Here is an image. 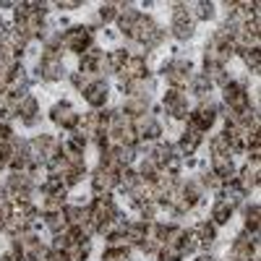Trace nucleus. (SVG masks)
Wrapping results in <instances>:
<instances>
[{
    "label": "nucleus",
    "instance_id": "f257e3e1",
    "mask_svg": "<svg viewBox=\"0 0 261 261\" xmlns=\"http://www.w3.org/2000/svg\"><path fill=\"white\" fill-rule=\"evenodd\" d=\"M89 42H92V29H84V27H73L60 37V45L73 53H84L89 47Z\"/></svg>",
    "mask_w": 261,
    "mask_h": 261
},
{
    "label": "nucleus",
    "instance_id": "f03ea898",
    "mask_svg": "<svg viewBox=\"0 0 261 261\" xmlns=\"http://www.w3.org/2000/svg\"><path fill=\"white\" fill-rule=\"evenodd\" d=\"M53 120L58 125H63V128H71V125L79 123V115L73 113V107L68 102H63V105H55L53 107Z\"/></svg>",
    "mask_w": 261,
    "mask_h": 261
},
{
    "label": "nucleus",
    "instance_id": "7ed1b4c3",
    "mask_svg": "<svg viewBox=\"0 0 261 261\" xmlns=\"http://www.w3.org/2000/svg\"><path fill=\"white\" fill-rule=\"evenodd\" d=\"M84 97H86V102H89V105L99 107V105L107 102V86H105L102 81H94V84H89V86L84 89Z\"/></svg>",
    "mask_w": 261,
    "mask_h": 261
},
{
    "label": "nucleus",
    "instance_id": "20e7f679",
    "mask_svg": "<svg viewBox=\"0 0 261 261\" xmlns=\"http://www.w3.org/2000/svg\"><path fill=\"white\" fill-rule=\"evenodd\" d=\"M115 183H118V175L115 172H110V170H97V175H94V191L97 193H107V191H113L115 188Z\"/></svg>",
    "mask_w": 261,
    "mask_h": 261
},
{
    "label": "nucleus",
    "instance_id": "39448f33",
    "mask_svg": "<svg viewBox=\"0 0 261 261\" xmlns=\"http://www.w3.org/2000/svg\"><path fill=\"white\" fill-rule=\"evenodd\" d=\"M120 11H118V27L123 29V32H130L134 29V24H136V18L141 16L139 11H134L130 6H118Z\"/></svg>",
    "mask_w": 261,
    "mask_h": 261
},
{
    "label": "nucleus",
    "instance_id": "423d86ee",
    "mask_svg": "<svg viewBox=\"0 0 261 261\" xmlns=\"http://www.w3.org/2000/svg\"><path fill=\"white\" fill-rule=\"evenodd\" d=\"M258 183V160H253V165H248L243 170V180H241V191H251Z\"/></svg>",
    "mask_w": 261,
    "mask_h": 261
},
{
    "label": "nucleus",
    "instance_id": "0eeeda50",
    "mask_svg": "<svg viewBox=\"0 0 261 261\" xmlns=\"http://www.w3.org/2000/svg\"><path fill=\"white\" fill-rule=\"evenodd\" d=\"M199 141H201V134H199V130H186V134H183V139H180V149L178 151H186V154H191V151L196 149V146H199Z\"/></svg>",
    "mask_w": 261,
    "mask_h": 261
},
{
    "label": "nucleus",
    "instance_id": "6e6552de",
    "mask_svg": "<svg viewBox=\"0 0 261 261\" xmlns=\"http://www.w3.org/2000/svg\"><path fill=\"white\" fill-rule=\"evenodd\" d=\"M230 214H232V206H230L227 201H217V204H214V212H212V220H214L217 225H225V222L230 220Z\"/></svg>",
    "mask_w": 261,
    "mask_h": 261
},
{
    "label": "nucleus",
    "instance_id": "1a4fd4ad",
    "mask_svg": "<svg viewBox=\"0 0 261 261\" xmlns=\"http://www.w3.org/2000/svg\"><path fill=\"white\" fill-rule=\"evenodd\" d=\"M146 105H149V99H139V97H128L125 99V113L134 118V115H144L146 113Z\"/></svg>",
    "mask_w": 261,
    "mask_h": 261
},
{
    "label": "nucleus",
    "instance_id": "9d476101",
    "mask_svg": "<svg viewBox=\"0 0 261 261\" xmlns=\"http://www.w3.org/2000/svg\"><path fill=\"white\" fill-rule=\"evenodd\" d=\"M212 151H214V154H230V146H227L225 134H220V136L212 139Z\"/></svg>",
    "mask_w": 261,
    "mask_h": 261
},
{
    "label": "nucleus",
    "instance_id": "9b49d317",
    "mask_svg": "<svg viewBox=\"0 0 261 261\" xmlns=\"http://www.w3.org/2000/svg\"><path fill=\"white\" fill-rule=\"evenodd\" d=\"M191 8H196L193 11V18H212L214 16V6L212 3H196Z\"/></svg>",
    "mask_w": 261,
    "mask_h": 261
},
{
    "label": "nucleus",
    "instance_id": "f8f14e48",
    "mask_svg": "<svg viewBox=\"0 0 261 261\" xmlns=\"http://www.w3.org/2000/svg\"><path fill=\"white\" fill-rule=\"evenodd\" d=\"M204 186H209L212 191H222V186H225V180H222V178H220V175H217V172L212 170V172H209V175L204 178Z\"/></svg>",
    "mask_w": 261,
    "mask_h": 261
},
{
    "label": "nucleus",
    "instance_id": "ddd939ff",
    "mask_svg": "<svg viewBox=\"0 0 261 261\" xmlns=\"http://www.w3.org/2000/svg\"><path fill=\"white\" fill-rule=\"evenodd\" d=\"M115 16H118V6H115V3L102 6V8H99V18H102V21H113Z\"/></svg>",
    "mask_w": 261,
    "mask_h": 261
},
{
    "label": "nucleus",
    "instance_id": "4468645a",
    "mask_svg": "<svg viewBox=\"0 0 261 261\" xmlns=\"http://www.w3.org/2000/svg\"><path fill=\"white\" fill-rule=\"evenodd\" d=\"M246 227H248V230H253V232L258 230V206H251V209H248V220H246Z\"/></svg>",
    "mask_w": 261,
    "mask_h": 261
},
{
    "label": "nucleus",
    "instance_id": "2eb2a0df",
    "mask_svg": "<svg viewBox=\"0 0 261 261\" xmlns=\"http://www.w3.org/2000/svg\"><path fill=\"white\" fill-rule=\"evenodd\" d=\"M243 58H246V63L253 68V73H258V50H256V47H253V50H246Z\"/></svg>",
    "mask_w": 261,
    "mask_h": 261
},
{
    "label": "nucleus",
    "instance_id": "dca6fc26",
    "mask_svg": "<svg viewBox=\"0 0 261 261\" xmlns=\"http://www.w3.org/2000/svg\"><path fill=\"white\" fill-rule=\"evenodd\" d=\"M81 3H79V0H60V3H58V8H65V11H71V8H79Z\"/></svg>",
    "mask_w": 261,
    "mask_h": 261
},
{
    "label": "nucleus",
    "instance_id": "f3484780",
    "mask_svg": "<svg viewBox=\"0 0 261 261\" xmlns=\"http://www.w3.org/2000/svg\"><path fill=\"white\" fill-rule=\"evenodd\" d=\"M0 261H16V258H13L11 253H6V256H3V258H0Z\"/></svg>",
    "mask_w": 261,
    "mask_h": 261
}]
</instances>
